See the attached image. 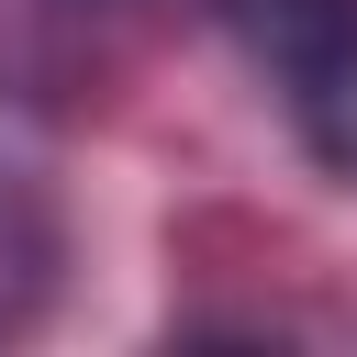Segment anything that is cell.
Here are the masks:
<instances>
[{"instance_id": "cell-1", "label": "cell", "mask_w": 357, "mask_h": 357, "mask_svg": "<svg viewBox=\"0 0 357 357\" xmlns=\"http://www.w3.org/2000/svg\"><path fill=\"white\" fill-rule=\"evenodd\" d=\"M56 268H67L56 190H45L33 167H0V335H22V324L56 301Z\"/></svg>"}, {"instance_id": "cell-2", "label": "cell", "mask_w": 357, "mask_h": 357, "mask_svg": "<svg viewBox=\"0 0 357 357\" xmlns=\"http://www.w3.org/2000/svg\"><path fill=\"white\" fill-rule=\"evenodd\" d=\"M223 22L245 33V56L268 78H301V67L357 45V0H223Z\"/></svg>"}, {"instance_id": "cell-3", "label": "cell", "mask_w": 357, "mask_h": 357, "mask_svg": "<svg viewBox=\"0 0 357 357\" xmlns=\"http://www.w3.org/2000/svg\"><path fill=\"white\" fill-rule=\"evenodd\" d=\"M279 100H290V134H301L335 178H357V45L324 56V67H301V78H279Z\"/></svg>"}]
</instances>
